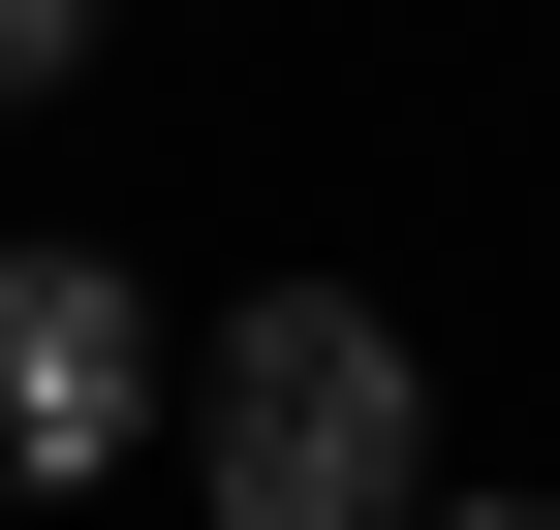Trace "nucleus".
I'll list each match as a JSON object with an SVG mask.
<instances>
[{
  "label": "nucleus",
  "instance_id": "7ed1b4c3",
  "mask_svg": "<svg viewBox=\"0 0 560 530\" xmlns=\"http://www.w3.org/2000/svg\"><path fill=\"white\" fill-rule=\"evenodd\" d=\"M125 32V0H0V94H62V62H94Z\"/></svg>",
  "mask_w": 560,
  "mask_h": 530
},
{
  "label": "nucleus",
  "instance_id": "f257e3e1",
  "mask_svg": "<svg viewBox=\"0 0 560 530\" xmlns=\"http://www.w3.org/2000/svg\"><path fill=\"white\" fill-rule=\"evenodd\" d=\"M187 499H219V530H405V499H436L405 312L374 281H249L219 344H187Z\"/></svg>",
  "mask_w": 560,
  "mask_h": 530
},
{
  "label": "nucleus",
  "instance_id": "f03ea898",
  "mask_svg": "<svg viewBox=\"0 0 560 530\" xmlns=\"http://www.w3.org/2000/svg\"><path fill=\"white\" fill-rule=\"evenodd\" d=\"M156 437V281L125 250H0V499H94Z\"/></svg>",
  "mask_w": 560,
  "mask_h": 530
},
{
  "label": "nucleus",
  "instance_id": "20e7f679",
  "mask_svg": "<svg viewBox=\"0 0 560 530\" xmlns=\"http://www.w3.org/2000/svg\"><path fill=\"white\" fill-rule=\"evenodd\" d=\"M405 530H560V499H405Z\"/></svg>",
  "mask_w": 560,
  "mask_h": 530
}]
</instances>
